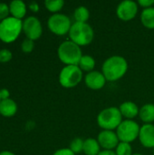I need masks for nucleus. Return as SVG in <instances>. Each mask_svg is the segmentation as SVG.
<instances>
[{"instance_id":"nucleus-1","label":"nucleus","mask_w":154,"mask_h":155,"mask_svg":"<svg viewBox=\"0 0 154 155\" xmlns=\"http://www.w3.org/2000/svg\"><path fill=\"white\" fill-rule=\"evenodd\" d=\"M128 70V63L123 56L113 55L107 58L102 66V73L106 81L116 82L123 78Z\"/></svg>"},{"instance_id":"nucleus-2","label":"nucleus","mask_w":154,"mask_h":155,"mask_svg":"<svg viewBox=\"0 0 154 155\" xmlns=\"http://www.w3.org/2000/svg\"><path fill=\"white\" fill-rule=\"evenodd\" d=\"M69 37L72 42L79 45L80 47L85 46L93 42L94 32L93 27L89 24L74 22L69 31Z\"/></svg>"},{"instance_id":"nucleus-3","label":"nucleus","mask_w":154,"mask_h":155,"mask_svg":"<svg viewBox=\"0 0 154 155\" xmlns=\"http://www.w3.org/2000/svg\"><path fill=\"white\" fill-rule=\"evenodd\" d=\"M57 54L60 61L66 65H78L83 56L81 47L71 40L64 41L59 45Z\"/></svg>"},{"instance_id":"nucleus-4","label":"nucleus","mask_w":154,"mask_h":155,"mask_svg":"<svg viewBox=\"0 0 154 155\" xmlns=\"http://www.w3.org/2000/svg\"><path fill=\"white\" fill-rule=\"evenodd\" d=\"M123 122V115L119 108L115 106L107 107L102 110L97 116V124L103 130L113 131Z\"/></svg>"},{"instance_id":"nucleus-5","label":"nucleus","mask_w":154,"mask_h":155,"mask_svg":"<svg viewBox=\"0 0 154 155\" xmlns=\"http://www.w3.org/2000/svg\"><path fill=\"white\" fill-rule=\"evenodd\" d=\"M23 30V22L21 19H17L13 16L0 22V40L5 43L14 42Z\"/></svg>"},{"instance_id":"nucleus-6","label":"nucleus","mask_w":154,"mask_h":155,"mask_svg":"<svg viewBox=\"0 0 154 155\" xmlns=\"http://www.w3.org/2000/svg\"><path fill=\"white\" fill-rule=\"evenodd\" d=\"M83 80V71L78 65H65L59 74L60 84L67 89L77 86Z\"/></svg>"},{"instance_id":"nucleus-7","label":"nucleus","mask_w":154,"mask_h":155,"mask_svg":"<svg viewBox=\"0 0 154 155\" xmlns=\"http://www.w3.org/2000/svg\"><path fill=\"white\" fill-rule=\"evenodd\" d=\"M117 136L120 142L131 143L139 138L141 127L133 120H124L116 129Z\"/></svg>"},{"instance_id":"nucleus-8","label":"nucleus","mask_w":154,"mask_h":155,"mask_svg":"<svg viewBox=\"0 0 154 155\" xmlns=\"http://www.w3.org/2000/svg\"><path fill=\"white\" fill-rule=\"evenodd\" d=\"M70 18L64 14H54L52 15L47 22L49 30L57 35H64L69 34V31L72 26Z\"/></svg>"},{"instance_id":"nucleus-9","label":"nucleus","mask_w":154,"mask_h":155,"mask_svg":"<svg viewBox=\"0 0 154 155\" xmlns=\"http://www.w3.org/2000/svg\"><path fill=\"white\" fill-rule=\"evenodd\" d=\"M138 13V3L132 0L121 2L116 8V15L119 19L127 22L133 20Z\"/></svg>"},{"instance_id":"nucleus-10","label":"nucleus","mask_w":154,"mask_h":155,"mask_svg":"<svg viewBox=\"0 0 154 155\" xmlns=\"http://www.w3.org/2000/svg\"><path fill=\"white\" fill-rule=\"evenodd\" d=\"M23 31L28 39L36 40L43 33L41 22L35 16H29L23 22Z\"/></svg>"},{"instance_id":"nucleus-11","label":"nucleus","mask_w":154,"mask_h":155,"mask_svg":"<svg viewBox=\"0 0 154 155\" xmlns=\"http://www.w3.org/2000/svg\"><path fill=\"white\" fill-rule=\"evenodd\" d=\"M97 141L103 150L113 151V149H116L117 145L120 143V140L117 136L116 132L103 130L97 137Z\"/></svg>"},{"instance_id":"nucleus-12","label":"nucleus","mask_w":154,"mask_h":155,"mask_svg":"<svg viewBox=\"0 0 154 155\" xmlns=\"http://www.w3.org/2000/svg\"><path fill=\"white\" fill-rule=\"evenodd\" d=\"M84 84L91 90H101L106 84V79L102 72L92 71L84 76Z\"/></svg>"},{"instance_id":"nucleus-13","label":"nucleus","mask_w":154,"mask_h":155,"mask_svg":"<svg viewBox=\"0 0 154 155\" xmlns=\"http://www.w3.org/2000/svg\"><path fill=\"white\" fill-rule=\"evenodd\" d=\"M139 140L145 148H154V125L152 124H144L140 130Z\"/></svg>"},{"instance_id":"nucleus-14","label":"nucleus","mask_w":154,"mask_h":155,"mask_svg":"<svg viewBox=\"0 0 154 155\" xmlns=\"http://www.w3.org/2000/svg\"><path fill=\"white\" fill-rule=\"evenodd\" d=\"M119 110L123 117L126 118V120H133L135 117L139 115V112H140V108L138 107V105L131 101L123 103L120 105Z\"/></svg>"},{"instance_id":"nucleus-15","label":"nucleus","mask_w":154,"mask_h":155,"mask_svg":"<svg viewBox=\"0 0 154 155\" xmlns=\"http://www.w3.org/2000/svg\"><path fill=\"white\" fill-rule=\"evenodd\" d=\"M17 111V105L12 99H5L0 101V114L5 117L13 116Z\"/></svg>"},{"instance_id":"nucleus-16","label":"nucleus","mask_w":154,"mask_h":155,"mask_svg":"<svg viewBox=\"0 0 154 155\" xmlns=\"http://www.w3.org/2000/svg\"><path fill=\"white\" fill-rule=\"evenodd\" d=\"M10 13L12 14L13 17L17 19H21L25 16L26 13V5L21 0H14L9 5Z\"/></svg>"},{"instance_id":"nucleus-17","label":"nucleus","mask_w":154,"mask_h":155,"mask_svg":"<svg viewBox=\"0 0 154 155\" xmlns=\"http://www.w3.org/2000/svg\"><path fill=\"white\" fill-rule=\"evenodd\" d=\"M140 119L145 124H152L154 122V104H146L140 108Z\"/></svg>"},{"instance_id":"nucleus-18","label":"nucleus","mask_w":154,"mask_h":155,"mask_svg":"<svg viewBox=\"0 0 154 155\" xmlns=\"http://www.w3.org/2000/svg\"><path fill=\"white\" fill-rule=\"evenodd\" d=\"M85 155H99L101 153V146L94 138H87L84 140V151Z\"/></svg>"},{"instance_id":"nucleus-19","label":"nucleus","mask_w":154,"mask_h":155,"mask_svg":"<svg viewBox=\"0 0 154 155\" xmlns=\"http://www.w3.org/2000/svg\"><path fill=\"white\" fill-rule=\"evenodd\" d=\"M141 21L144 27L154 29V7L143 9L141 14Z\"/></svg>"},{"instance_id":"nucleus-20","label":"nucleus","mask_w":154,"mask_h":155,"mask_svg":"<svg viewBox=\"0 0 154 155\" xmlns=\"http://www.w3.org/2000/svg\"><path fill=\"white\" fill-rule=\"evenodd\" d=\"M78 66H79V68H80L82 71L90 73V72L93 71V69H94V66H95V60H94V58H93V56H91V55H88V54L83 55L82 58H81L80 61H79Z\"/></svg>"},{"instance_id":"nucleus-21","label":"nucleus","mask_w":154,"mask_h":155,"mask_svg":"<svg viewBox=\"0 0 154 155\" xmlns=\"http://www.w3.org/2000/svg\"><path fill=\"white\" fill-rule=\"evenodd\" d=\"M74 17L76 23H86L90 17V12L87 7L80 5L75 8L74 12Z\"/></svg>"},{"instance_id":"nucleus-22","label":"nucleus","mask_w":154,"mask_h":155,"mask_svg":"<svg viewBox=\"0 0 154 155\" xmlns=\"http://www.w3.org/2000/svg\"><path fill=\"white\" fill-rule=\"evenodd\" d=\"M44 5L48 11L57 14L64 7V2L63 0H46L44 2Z\"/></svg>"},{"instance_id":"nucleus-23","label":"nucleus","mask_w":154,"mask_h":155,"mask_svg":"<svg viewBox=\"0 0 154 155\" xmlns=\"http://www.w3.org/2000/svg\"><path fill=\"white\" fill-rule=\"evenodd\" d=\"M115 153L117 155H133V148L131 143L120 142L115 149Z\"/></svg>"},{"instance_id":"nucleus-24","label":"nucleus","mask_w":154,"mask_h":155,"mask_svg":"<svg viewBox=\"0 0 154 155\" xmlns=\"http://www.w3.org/2000/svg\"><path fill=\"white\" fill-rule=\"evenodd\" d=\"M84 140L77 137L75 139H74L71 143H70V150L74 153V154H78L80 153H82L84 151Z\"/></svg>"},{"instance_id":"nucleus-25","label":"nucleus","mask_w":154,"mask_h":155,"mask_svg":"<svg viewBox=\"0 0 154 155\" xmlns=\"http://www.w3.org/2000/svg\"><path fill=\"white\" fill-rule=\"evenodd\" d=\"M21 47H22V50H23L24 53H31L33 51L34 47V41L31 40V39L26 38V39H25L23 41Z\"/></svg>"},{"instance_id":"nucleus-26","label":"nucleus","mask_w":154,"mask_h":155,"mask_svg":"<svg viewBox=\"0 0 154 155\" xmlns=\"http://www.w3.org/2000/svg\"><path fill=\"white\" fill-rule=\"evenodd\" d=\"M12 58V53L8 49H1L0 50V62L6 63L10 61Z\"/></svg>"},{"instance_id":"nucleus-27","label":"nucleus","mask_w":154,"mask_h":155,"mask_svg":"<svg viewBox=\"0 0 154 155\" xmlns=\"http://www.w3.org/2000/svg\"><path fill=\"white\" fill-rule=\"evenodd\" d=\"M10 13L9 5L5 3H0V20H4L8 17V14Z\"/></svg>"},{"instance_id":"nucleus-28","label":"nucleus","mask_w":154,"mask_h":155,"mask_svg":"<svg viewBox=\"0 0 154 155\" xmlns=\"http://www.w3.org/2000/svg\"><path fill=\"white\" fill-rule=\"evenodd\" d=\"M53 155H75L69 148H62L55 151Z\"/></svg>"},{"instance_id":"nucleus-29","label":"nucleus","mask_w":154,"mask_h":155,"mask_svg":"<svg viewBox=\"0 0 154 155\" xmlns=\"http://www.w3.org/2000/svg\"><path fill=\"white\" fill-rule=\"evenodd\" d=\"M138 5L144 7V9L149 8V7H152V5H154V0H139Z\"/></svg>"},{"instance_id":"nucleus-30","label":"nucleus","mask_w":154,"mask_h":155,"mask_svg":"<svg viewBox=\"0 0 154 155\" xmlns=\"http://www.w3.org/2000/svg\"><path fill=\"white\" fill-rule=\"evenodd\" d=\"M9 91L7 89H1L0 90V97H1V100H5V99H9Z\"/></svg>"},{"instance_id":"nucleus-31","label":"nucleus","mask_w":154,"mask_h":155,"mask_svg":"<svg viewBox=\"0 0 154 155\" xmlns=\"http://www.w3.org/2000/svg\"><path fill=\"white\" fill-rule=\"evenodd\" d=\"M29 7L33 12H37L39 10V5L36 2H31L29 5Z\"/></svg>"},{"instance_id":"nucleus-32","label":"nucleus","mask_w":154,"mask_h":155,"mask_svg":"<svg viewBox=\"0 0 154 155\" xmlns=\"http://www.w3.org/2000/svg\"><path fill=\"white\" fill-rule=\"evenodd\" d=\"M99 155H117L115 153V152L113 151H109V150H103L101 151V153Z\"/></svg>"},{"instance_id":"nucleus-33","label":"nucleus","mask_w":154,"mask_h":155,"mask_svg":"<svg viewBox=\"0 0 154 155\" xmlns=\"http://www.w3.org/2000/svg\"><path fill=\"white\" fill-rule=\"evenodd\" d=\"M0 155H15L12 152H9V151H4V152H1Z\"/></svg>"},{"instance_id":"nucleus-34","label":"nucleus","mask_w":154,"mask_h":155,"mask_svg":"<svg viewBox=\"0 0 154 155\" xmlns=\"http://www.w3.org/2000/svg\"><path fill=\"white\" fill-rule=\"evenodd\" d=\"M133 155H143V154H140V153H133Z\"/></svg>"},{"instance_id":"nucleus-35","label":"nucleus","mask_w":154,"mask_h":155,"mask_svg":"<svg viewBox=\"0 0 154 155\" xmlns=\"http://www.w3.org/2000/svg\"><path fill=\"white\" fill-rule=\"evenodd\" d=\"M152 150H153V154H154V148H153V149H152Z\"/></svg>"},{"instance_id":"nucleus-36","label":"nucleus","mask_w":154,"mask_h":155,"mask_svg":"<svg viewBox=\"0 0 154 155\" xmlns=\"http://www.w3.org/2000/svg\"><path fill=\"white\" fill-rule=\"evenodd\" d=\"M0 101H1V97H0Z\"/></svg>"}]
</instances>
